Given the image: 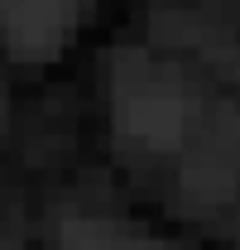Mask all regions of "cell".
I'll list each match as a JSON object with an SVG mask.
<instances>
[{"label": "cell", "instance_id": "1", "mask_svg": "<svg viewBox=\"0 0 240 250\" xmlns=\"http://www.w3.org/2000/svg\"><path fill=\"white\" fill-rule=\"evenodd\" d=\"M116 125L140 149H173L187 130V92L178 72L154 62L149 53H120L116 58Z\"/></svg>", "mask_w": 240, "mask_h": 250}, {"label": "cell", "instance_id": "2", "mask_svg": "<svg viewBox=\"0 0 240 250\" xmlns=\"http://www.w3.org/2000/svg\"><path fill=\"white\" fill-rule=\"evenodd\" d=\"M236 183H240V116L231 106H216L197 149L182 164V188L197 207H216L236 192Z\"/></svg>", "mask_w": 240, "mask_h": 250}, {"label": "cell", "instance_id": "3", "mask_svg": "<svg viewBox=\"0 0 240 250\" xmlns=\"http://www.w3.org/2000/svg\"><path fill=\"white\" fill-rule=\"evenodd\" d=\"M77 29V0H0V34L15 58H53Z\"/></svg>", "mask_w": 240, "mask_h": 250}, {"label": "cell", "instance_id": "4", "mask_svg": "<svg viewBox=\"0 0 240 250\" xmlns=\"http://www.w3.org/2000/svg\"><path fill=\"white\" fill-rule=\"evenodd\" d=\"M62 250H168L149 241V236H135L116 221H96V217H77L62 226Z\"/></svg>", "mask_w": 240, "mask_h": 250}, {"label": "cell", "instance_id": "5", "mask_svg": "<svg viewBox=\"0 0 240 250\" xmlns=\"http://www.w3.org/2000/svg\"><path fill=\"white\" fill-rule=\"evenodd\" d=\"M236 246H240V241H236Z\"/></svg>", "mask_w": 240, "mask_h": 250}]
</instances>
